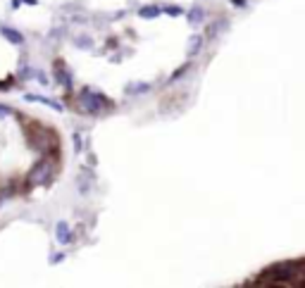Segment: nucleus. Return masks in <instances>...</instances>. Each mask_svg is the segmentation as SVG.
<instances>
[{"mask_svg": "<svg viewBox=\"0 0 305 288\" xmlns=\"http://www.w3.org/2000/svg\"><path fill=\"white\" fill-rule=\"evenodd\" d=\"M55 169H57V160H55V155H46L31 171H29V176H26V186H43V184H48V181L55 176Z\"/></svg>", "mask_w": 305, "mask_h": 288, "instance_id": "1", "label": "nucleus"}, {"mask_svg": "<svg viewBox=\"0 0 305 288\" xmlns=\"http://www.w3.org/2000/svg\"><path fill=\"white\" fill-rule=\"evenodd\" d=\"M26 138H29V143H31L33 148L43 150V153L60 148V140L55 138V133L50 131V129H43V126H33V129H29V131H26Z\"/></svg>", "mask_w": 305, "mask_h": 288, "instance_id": "2", "label": "nucleus"}, {"mask_svg": "<svg viewBox=\"0 0 305 288\" xmlns=\"http://www.w3.org/2000/svg\"><path fill=\"white\" fill-rule=\"evenodd\" d=\"M77 102H79V107L84 110V112H88V115H95V112H103V110L110 107L108 98L95 93V91H81L77 95Z\"/></svg>", "mask_w": 305, "mask_h": 288, "instance_id": "3", "label": "nucleus"}, {"mask_svg": "<svg viewBox=\"0 0 305 288\" xmlns=\"http://www.w3.org/2000/svg\"><path fill=\"white\" fill-rule=\"evenodd\" d=\"M55 79L57 81H62L67 88H72V77H70V71L64 69V64L60 62V64H55Z\"/></svg>", "mask_w": 305, "mask_h": 288, "instance_id": "4", "label": "nucleus"}, {"mask_svg": "<svg viewBox=\"0 0 305 288\" xmlns=\"http://www.w3.org/2000/svg\"><path fill=\"white\" fill-rule=\"evenodd\" d=\"M0 33H3V36H5V39L10 41V43H15V46H22V33H17L15 29H10V26H3V29H0Z\"/></svg>", "mask_w": 305, "mask_h": 288, "instance_id": "5", "label": "nucleus"}, {"mask_svg": "<svg viewBox=\"0 0 305 288\" xmlns=\"http://www.w3.org/2000/svg\"><path fill=\"white\" fill-rule=\"evenodd\" d=\"M55 234H57V241H60V243H70V236H72L70 224L60 222V224H57V229H55Z\"/></svg>", "mask_w": 305, "mask_h": 288, "instance_id": "6", "label": "nucleus"}, {"mask_svg": "<svg viewBox=\"0 0 305 288\" xmlns=\"http://www.w3.org/2000/svg\"><path fill=\"white\" fill-rule=\"evenodd\" d=\"M26 100H33V102H43V105H50V107H57V110H62V105H57V102L48 100V98H41V95H26Z\"/></svg>", "mask_w": 305, "mask_h": 288, "instance_id": "7", "label": "nucleus"}, {"mask_svg": "<svg viewBox=\"0 0 305 288\" xmlns=\"http://www.w3.org/2000/svg\"><path fill=\"white\" fill-rule=\"evenodd\" d=\"M188 22H191V24L203 22V10H200V8H193V10H191V12H188Z\"/></svg>", "mask_w": 305, "mask_h": 288, "instance_id": "8", "label": "nucleus"}, {"mask_svg": "<svg viewBox=\"0 0 305 288\" xmlns=\"http://www.w3.org/2000/svg\"><path fill=\"white\" fill-rule=\"evenodd\" d=\"M200 46H203V39H200V36H193V39H191V46H188V53H191V55H198Z\"/></svg>", "mask_w": 305, "mask_h": 288, "instance_id": "9", "label": "nucleus"}, {"mask_svg": "<svg viewBox=\"0 0 305 288\" xmlns=\"http://www.w3.org/2000/svg\"><path fill=\"white\" fill-rule=\"evenodd\" d=\"M155 15H160V8H155V5L141 8V17H155Z\"/></svg>", "mask_w": 305, "mask_h": 288, "instance_id": "10", "label": "nucleus"}, {"mask_svg": "<svg viewBox=\"0 0 305 288\" xmlns=\"http://www.w3.org/2000/svg\"><path fill=\"white\" fill-rule=\"evenodd\" d=\"M186 69H188V64H184V67H179V69H177V74H174V77H172V81H177V79H179V77H184V74H186Z\"/></svg>", "mask_w": 305, "mask_h": 288, "instance_id": "11", "label": "nucleus"}, {"mask_svg": "<svg viewBox=\"0 0 305 288\" xmlns=\"http://www.w3.org/2000/svg\"><path fill=\"white\" fill-rule=\"evenodd\" d=\"M5 115H10V107H5V105H0V117H5Z\"/></svg>", "mask_w": 305, "mask_h": 288, "instance_id": "12", "label": "nucleus"}, {"mask_svg": "<svg viewBox=\"0 0 305 288\" xmlns=\"http://www.w3.org/2000/svg\"><path fill=\"white\" fill-rule=\"evenodd\" d=\"M167 12H170V15H179L181 8H167Z\"/></svg>", "mask_w": 305, "mask_h": 288, "instance_id": "13", "label": "nucleus"}]
</instances>
